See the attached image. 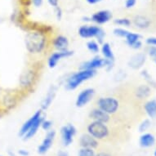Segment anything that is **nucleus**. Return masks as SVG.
<instances>
[{
    "mask_svg": "<svg viewBox=\"0 0 156 156\" xmlns=\"http://www.w3.org/2000/svg\"><path fill=\"white\" fill-rule=\"evenodd\" d=\"M42 123H43V118H39L38 119V120L36 121L35 123H34L33 126L31 127L30 128V130L26 133V138L28 139V138H30V137H32L34 134L36 133V132H37V130H38V128L39 126L41 125Z\"/></svg>",
    "mask_w": 156,
    "mask_h": 156,
    "instance_id": "5701e85b",
    "label": "nucleus"
},
{
    "mask_svg": "<svg viewBox=\"0 0 156 156\" xmlns=\"http://www.w3.org/2000/svg\"><path fill=\"white\" fill-rule=\"evenodd\" d=\"M94 90L92 88H87L80 92V95L78 96L76 101V105L79 107H82L84 105H86L90 100H92V98L94 96Z\"/></svg>",
    "mask_w": 156,
    "mask_h": 156,
    "instance_id": "423d86ee",
    "label": "nucleus"
},
{
    "mask_svg": "<svg viewBox=\"0 0 156 156\" xmlns=\"http://www.w3.org/2000/svg\"><path fill=\"white\" fill-rule=\"evenodd\" d=\"M115 23L119 26H129L131 25V21L128 18H120V19H116L115 21Z\"/></svg>",
    "mask_w": 156,
    "mask_h": 156,
    "instance_id": "393cba45",
    "label": "nucleus"
},
{
    "mask_svg": "<svg viewBox=\"0 0 156 156\" xmlns=\"http://www.w3.org/2000/svg\"><path fill=\"white\" fill-rule=\"evenodd\" d=\"M125 38L126 40H127V43H128V44L131 48L137 49L140 48L141 47V42L140 41L141 36L139 35L138 34L131 33V32H129Z\"/></svg>",
    "mask_w": 156,
    "mask_h": 156,
    "instance_id": "f8f14e48",
    "label": "nucleus"
},
{
    "mask_svg": "<svg viewBox=\"0 0 156 156\" xmlns=\"http://www.w3.org/2000/svg\"><path fill=\"white\" fill-rule=\"evenodd\" d=\"M54 136H55V132L54 131H51V132L48 133L46 138L44 139V141H43V144L38 147V152L39 153H45L50 148V146H51V143H52V141H53Z\"/></svg>",
    "mask_w": 156,
    "mask_h": 156,
    "instance_id": "dca6fc26",
    "label": "nucleus"
},
{
    "mask_svg": "<svg viewBox=\"0 0 156 156\" xmlns=\"http://www.w3.org/2000/svg\"><path fill=\"white\" fill-rule=\"evenodd\" d=\"M102 53L106 59L114 60V55H113L112 50L110 48L109 44H105L102 46Z\"/></svg>",
    "mask_w": 156,
    "mask_h": 156,
    "instance_id": "b1692460",
    "label": "nucleus"
},
{
    "mask_svg": "<svg viewBox=\"0 0 156 156\" xmlns=\"http://www.w3.org/2000/svg\"><path fill=\"white\" fill-rule=\"evenodd\" d=\"M149 54L151 57L156 60V46L151 47V48L149 49Z\"/></svg>",
    "mask_w": 156,
    "mask_h": 156,
    "instance_id": "c756f323",
    "label": "nucleus"
},
{
    "mask_svg": "<svg viewBox=\"0 0 156 156\" xmlns=\"http://www.w3.org/2000/svg\"><path fill=\"white\" fill-rule=\"evenodd\" d=\"M106 61L104 59H101V58H98V57H96L92 61L85 63L84 66H82V68L83 69H94L96 68H98V67H101L102 66L106 64Z\"/></svg>",
    "mask_w": 156,
    "mask_h": 156,
    "instance_id": "a211bd4d",
    "label": "nucleus"
},
{
    "mask_svg": "<svg viewBox=\"0 0 156 156\" xmlns=\"http://www.w3.org/2000/svg\"><path fill=\"white\" fill-rule=\"evenodd\" d=\"M155 139L152 134L151 133H146L141 136L140 138V144L143 147H150L152 146L154 144Z\"/></svg>",
    "mask_w": 156,
    "mask_h": 156,
    "instance_id": "aec40b11",
    "label": "nucleus"
},
{
    "mask_svg": "<svg viewBox=\"0 0 156 156\" xmlns=\"http://www.w3.org/2000/svg\"><path fill=\"white\" fill-rule=\"evenodd\" d=\"M89 117L92 120L99 121V122L105 123H106L110 120V115H108L107 113L104 112L103 110H100L97 107L90 111Z\"/></svg>",
    "mask_w": 156,
    "mask_h": 156,
    "instance_id": "0eeeda50",
    "label": "nucleus"
},
{
    "mask_svg": "<svg viewBox=\"0 0 156 156\" xmlns=\"http://www.w3.org/2000/svg\"><path fill=\"white\" fill-rule=\"evenodd\" d=\"M112 17V14L110 12L106 10H102L97 12L95 14H93L92 16V21L97 22L98 24H104L107 22Z\"/></svg>",
    "mask_w": 156,
    "mask_h": 156,
    "instance_id": "9d476101",
    "label": "nucleus"
},
{
    "mask_svg": "<svg viewBox=\"0 0 156 156\" xmlns=\"http://www.w3.org/2000/svg\"><path fill=\"white\" fill-rule=\"evenodd\" d=\"M87 48L89 49L90 51H92V52H97L99 51V48H98V45L96 42L94 41H90L87 43Z\"/></svg>",
    "mask_w": 156,
    "mask_h": 156,
    "instance_id": "bb28decb",
    "label": "nucleus"
},
{
    "mask_svg": "<svg viewBox=\"0 0 156 156\" xmlns=\"http://www.w3.org/2000/svg\"><path fill=\"white\" fill-rule=\"evenodd\" d=\"M146 61V56L143 54H138L136 55L131 59L130 61V66L134 68V69H137L139 67H141L144 64V62Z\"/></svg>",
    "mask_w": 156,
    "mask_h": 156,
    "instance_id": "4be33fe9",
    "label": "nucleus"
},
{
    "mask_svg": "<svg viewBox=\"0 0 156 156\" xmlns=\"http://www.w3.org/2000/svg\"><path fill=\"white\" fill-rule=\"evenodd\" d=\"M42 125H43V128H44V129H46V130H48L50 127H51V122L50 121H44V122H43L42 123Z\"/></svg>",
    "mask_w": 156,
    "mask_h": 156,
    "instance_id": "473e14b6",
    "label": "nucleus"
},
{
    "mask_svg": "<svg viewBox=\"0 0 156 156\" xmlns=\"http://www.w3.org/2000/svg\"><path fill=\"white\" fill-rule=\"evenodd\" d=\"M151 88L147 85L141 84L139 87H137V88L136 89L135 93L136 97H137L138 99L143 100V99L147 98L151 95Z\"/></svg>",
    "mask_w": 156,
    "mask_h": 156,
    "instance_id": "6ab92c4d",
    "label": "nucleus"
},
{
    "mask_svg": "<svg viewBox=\"0 0 156 156\" xmlns=\"http://www.w3.org/2000/svg\"><path fill=\"white\" fill-rule=\"evenodd\" d=\"M97 156H111L110 154H109L108 153H105V152H101V153H99Z\"/></svg>",
    "mask_w": 156,
    "mask_h": 156,
    "instance_id": "e433bc0d",
    "label": "nucleus"
},
{
    "mask_svg": "<svg viewBox=\"0 0 156 156\" xmlns=\"http://www.w3.org/2000/svg\"><path fill=\"white\" fill-rule=\"evenodd\" d=\"M66 153H64V152H60L59 156H66Z\"/></svg>",
    "mask_w": 156,
    "mask_h": 156,
    "instance_id": "4c0bfd02",
    "label": "nucleus"
},
{
    "mask_svg": "<svg viewBox=\"0 0 156 156\" xmlns=\"http://www.w3.org/2000/svg\"><path fill=\"white\" fill-rule=\"evenodd\" d=\"M48 1L49 3H50L51 6L57 7V5H58V0H48Z\"/></svg>",
    "mask_w": 156,
    "mask_h": 156,
    "instance_id": "72a5a7b5",
    "label": "nucleus"
},
{
    "mask_svg": "<svg viewBox=\"0 0 156 156\" xmlns=\"http://www.w3.org/2000/svg\"><path fill=\"white\" fill-rule=\"evenodd\" d=\"M87 130L91 136L94 138L103 139L106 137L109 134V130L105 123L99 121L93 120L89 125L87 126Z\"/></svg>",
    "mask_w": 156,
    "mask_h": 156,
    "instance_id": "20e7f679",
    "label": "nucleus"
},
{
    "mask_svg": "<svg viewBox=\"0 0 156 156\" xmlns=\"http://www.w3.org/2000/svg\"><path fill=\"white\" fill-rule=\"evenodd\" d=\"M97 106L108 115H114L119 109V101L113 97H100L97 101Z\"/></svg>",
    "mask_w": 156,
    "mask_h": 156,
    "instance_id": "f03ea898",
    "label": "nucleus"
},
{
    "mask_svg": "<svg viewBox=\"0 0 156 156\" xmlns=\"http://www.w3.org/2000/svg\"><path fill=\"white\" fill-rule=\"evenodd\" d=\"M80 144L81 146L83 147V148H95L97 147L98 143H97V140L89 134H85V135H83L80 138Z\"/></svg>",
    "mask_w": 156,
    "mask_h": 156,
    "instance_id": "4468645a",
    "label": "nucleus"
},
{
    "mask_svg": "<svg viewBox=\"0 0 156 156\" xmlns=\"http://www.w3.org/2000/svg\"><path fill=\"white\" fill-rule=\"evenodd\" d=\"M150 125H151V122L148 119H146L141 123V124L140 125V128H139V130H140V132H144L150 127Z\"/></svg>",
    "mask_w": 156,
    "mask_h": 156,
    "instance_id": "c85d7f7f",
    "label": "nucleus"
},
{
    "mask_svg": "<svg viewBox=\"0 0 156 156\" xmlns=\"http://www.w3.org/2000/svg\"><path fill=\"white\" fill-rule=\"evenodd\" d=\"M41 118V111L40 110H38L37 112L34 115V116H32L30 119H29L27 122H26L25 124L23 125L22 128H21V133H20V135L22 136L24 134H26V133L30 130V128L33 126V124L35 123L36 121L38 120V119Z\"/></svg>",
    "mask_w": 156,
    "mask_h": 156,
    "instance_id": "2eb2a0df",
    "label": "nucleus"
},
{
    "mask_svg": "<svg viewBox=\"0 0 156 156\" xmlns=\"http://www.w3.org/2000/svg\"><path fill=\"white\" fill-rule=\"evenodd\" d=\"M53 45L55 48L59 51H66L68 45H69V42L66 37L60 35L54 39Z\"/></svg>",
    "mask_w": 156,
    "mask_h": 156,
    "instance_id": "f3484780",
    "label": "nucleus"
},
{
    "mask_svg": "<svg viewBox=\"0 0 156 156\" xmlns=\"http://www.w3.org/2000/svg\"><path fill=\"white\" fill-rule=\"evenodd\" d=\"M80 35L83 38H92L97 36L99 38H101L103 35V31L100 28L94 26H83L80 27L79 30Z\"/></svg>",
    "mask_w": 156,
    "mask_h": 156,
    "instance_id": "39448f33",
    "label": "nucleus"
},
{
    "mask_svg": "<svg viewBox=\"0 0 156 156\" xmlns=\"http://www.w3.org/2000/svg\"><path fill=\"white\" fill-rule=\"evenodd\" d=\"M94 74V69H83L82 71L78 72L69 78L67 83V88L70 90L76 88L81 83L92 78Z\"/></svg>",
    "mask_w": 156,
    "mask_h": 156,
    "instance_id": "7ed1b4c3",
    "label": "nucleus"
},
{
    "mask_svg": "<svg viewBox=\"0 0 156 156\" xmlns=\"http://www.w3.org/2000/svg\"><path fill=\"white\" fill-rule=\"evenodd\" d=\"M155 62H156V60H155Z\"/></svg>",
    "mask_w": 156,
    "mask_h": 156,
    "instance_id": "ea45409f",
    "label": "nucleus"
},
{
    "mask_svg": "<svg viewBox=\"0 0 156 156\" xmlns=\"http://www.w3.org/2000/svg\"><path fill=\"white\" fill-rule=\"evenodd\" d=\"M26 48L31 55H39L46 48L47 38L44 33L33 32L26 36Z\"/></svg>",
    "mask_w": 156,
    "mask_h": 156,
    "instance_id": "f257e3e1",
    "label": "nucleus"
},
{
    "mask_svg": "<svg viewBox=\"0 0 156 156\" xmlns=\"http://www.w3.org/2000/svg\"><path fill=\"white\" fill-rule=\"evenodd\" d=\"M72 54L71 51H60L58 52H55L50 56V58L48 60V65L49 66L52 68L56 65V63L58 62V61L63 58V57H67V56H70Z\"/></svg>",
    "mask_w": 156,
    "mask_h": 156,
    "instance_id": "ddd939ff",
    "label": "nucleus"
},
{
    "mask_svg": "<svg viewBox=\"0 0 156 156\" xmlns=\"http://www.w3.org/2000/svg\"><path fill=\"white\" fill-rule=\"evenodd\" d=\"M144 109L151 118L156 117V100L149 101L144 105Z\"/></svg>",
    "mask_w": 156,
    "mask_h": 156,
    "instance_id": "412c9836",
    "label": "nucleus"
},
{
    "mask_svg": "<svg viewBox=\"0 0 156 156\" xmlns=\"http://www.w3.org/2000/svg\"><path fill=\"white\" fill-rule=\"evenodd\" d=\"M101 1V0H87V3H90V4H95V3H99Z\"/></svg>",
    "mask_w": 156,
    "mask_h": 156,
    "instance_id": "c9c22d12",
    "label": "nucleus"
},
{
    "mask_svg": "<svg viewBox=\"0 0 156 156\" xmlns=\"http://www.w3.org/2000/svg\"><path fill=\"white\" fill-rule=\"evenodd\" d=\"M133 23L137 28L146 30L151 27V20L146 16L136 15L133 18Z\"/></svg>",
    "mask_w": 156,
    "mask_h": 156,
    "instance_id": "6e6552de",
    "label": "nucleus"
},
{
    "mask_svg": "<svg viewBox=\"0 0 156 156\" xmlns=\"http://www.w3.org/2000/svg\"><path fill=\"white\" fill-rule=\"evenodd\" d=\"M136 3V0H126L125 6L127 8H131L134 7Z\"/></svg>",
    "mask_w": 156,
    "mask_h": 156,
    "instance_id": "7c9ffc66",
    "label": "nucleus"
},
{
    "mask_svg": "<svg viewBox=\"0 0 156 156\" xmlns=\"http://www.w3.org/2000/svg\"><path fill=\"white\" fill-rule=\"evenodd\" d=\"M75 133V129L73 126L68 125L66 126L62 129V140L66 146H68L69 144L71 143L73 136Z\"/></svg>",
    "mask_w": 156,
    "mask_h": 156,
    "instance_id": "9b49d317",
    "label": "nucleus"
},
{
    "mask_svg": "<svg viewBox=\"0 0 156 156\" xmlns=\"http://www.w3.org/2000/svg\"><path fill=\"white\" fill-rule=\"evenodd\" d=\"M33 3L36 7H39L43 3V0H33Z\"/></svg>",
    "mask_w": 156,
    "mask_h": 156,
    "instance_id": "f704fd0d",
    "label": "nucleus"
},
{
    "mask_svg": "<svg viewBox=\"0 0 156 156\" xmlns=\"http://www.w3.org/2000/svg\"><path fill=\"white\" fill-rule=\"evenodd\" d=\"M35 80V72L32 69H27L21 77V84L22 87H28L32 86L34 80Z\"/></svg>",
    "mask_w": 156,
    "mask_h": 156,
    "instance_id": "1a4fd4ad",
    "label": "nucleus"
},
{
    "mask_svg": "<svg viewBox=\"0 0 156 156\" xmlns=\"http://www.w3.org/2000/svg\"><path fill=\"white\" fill-rule=\"evenodd\" d=\"M154 155L156 156V151H155V152H154Z\"/></svg>",
    "mask_w": 156,
    "mask_h": 156,
    "instance_id": "58836bf2",
    "label": "nucleus"
},
{
    "mask_svg": "<svg viewBox=\"0 0 156 156\" xmlns=\"http://www.w3.org/2000/svg\"><path fill=\"white\" fill-rule=\"evenodd\" d=\"M79 156H94V152L92 151V149L83 148L80 150Z\"/></svg>",
    "mask_w": 156,
    "mask_h": 156,
    "instance_id": "a878e982",
    "label": "nucleus"
},
{
    "mask_svg": "<svg viewBox=\"0 0 156 156\" xmlns=\"http://www.w3.org/2000/svg\"><path fill=\"white\" fill-rule=\"evenodd\" d=\"M146 44L151 46H156V37H152L146 39Z\"/></svg>",
    "mask_w": 156,
    "mask_h": 156,
    "instance_id": "2f4dec72",
    "label": "nucleus"
},
{
    "mask_svg": "<svg viewBox=\"0 0 156 156\" xmlns=\"http://www.w3.org/2000/svg\"><path fill=\"white\" fill-rule=\"evenodd\" d=\"M114 33L116 35L120 36V37H126L129 32L125 30H123V29H115V30H114Z\"/></svg>",
    "mask_w": 156,
    "mask_h": 156,
    "instance_id": "cd10ccee",
    "label": "nucleus"
}]
</instances>
